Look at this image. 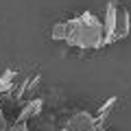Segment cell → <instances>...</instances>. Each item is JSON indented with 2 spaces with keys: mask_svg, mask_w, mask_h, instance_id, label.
Instances as JSON below:
<instances>
[{
  "mask_svg": "<svg viewBox=\"0 0 131 131\" xmlns=\"http://www.w3.org/2000/svg\"><path fill=\"white\" fill-rule=\"evenodd\" d=\"M52 39L66 42L72 48L81 50H98L107 46V33H105V22L92 11L77 15L72 20H63L52 26Z\"/></svg>",
  "mask_w": 131,
  "mask_h": 131,
  "instance_id": "obj_1",
  "label": "cell"
},
{
  "mask_svg": "<svg viewBox=\"0 0 131 131\" xmlns=\"http://www.w3.org/2000/svg\"><path fill=\"white\" fill-rule=\"evenodd\" d=\"M105 33H107V44H114L118 39H125L131 28V13L127 7H122L118 0H109L107 9L103 15Z\"/></svg>",
  "mask_w": 131,
  "mask_h": 131,
  "instance_id": "obj_2",
  "label": "cell"
},
{
  "mask_svg": "<svg viewBox=\"0 0 131 131\" xmlns=\"http://www.w3.org/2000/svg\"><path fill=\"white\" fill-rule=\"evenodd\" d=\"M66 131H105V125L88 112H74L63 127Z\"/></svg>",
  "mask_w": 131,
  "mask_h": 131,
  "instance_id": "obj_3",
  "label": "cell"
},
{
  "mask_svg": "<svg viewBox=\"0 0 131 131\" xmlns=\"http://www.w3.org/2000/svg\"><path fill=\"white\" fill-rule=\"evenodd\" d=\"M44 107V101L42 98H33V101H28V103L22 105V112L18 114V118H15V122H28L31 118H35L39 112H42Z\"/></svg>",
  "mask_w": 131,
  "mask_h": 131,
  "instance_id": "obj_4",
  "label": "cell"
},
{
  "mask_svg": "<svg viewBox=\"0 0 131 131\" xmlns=\"http://www.w3.org/2000/svg\"><path fill=\"white\" fill-rule=\"evenodd\" d=\"M15 70H5L0 77V94H11V88H15Z\"/></svg>",
  "mask_w": 131,
  "mask_h": 131,
  "instance_id": "obj_5",
  "label": "cell"
},
{
  "mask_svg": "<svg viewBox=\"0 0 131 131\" xmlns=\"http://www.w3.org/2000/svg\"><path fill=\"white\" fill-rule=\"evenodd\" d=\"M116 103H118V98H116V96H112V98H109V101H107V103L103 105V107L98 109L96 118H98V120H101V122H103V125H107V118H109V114L114 112V107H116Z\"/></svg>",
  "mask_w": 131,
  "mask_h": 131,
  "instance_id": "obj_6",
  "label": "cell"
},
{
  "mask_svg": "<svg viewBox=\"0 0 131 131\" xmlns=\"http://www.w3.org/2000/svg\"><path fill=\"white\" fill-rule=\"evenodd\" d=\"M7 131H31V129H28L26 122H13V125H11Z\"/></svg>",
  "mask_w": 131,
  "mask_h": 131,
  "instance_id": "obj_7",
  "label": "cell"
},
{
  "mask_svg": "<svg viewBox=\"0 0 131 131\" xmlns=\"http://www.w3.org/2000/svg\"><path fill=\"white\" fill-rule=\"evenodd\" d=\"M9 122H7V118H5V114H2V107H0V131H7L9 129Z\"/></svg>",
  "mask_w": 131,
  "mask_h": 131,
  "instance_id": "obj_8",
  "label": "cell"
}]
</instances>
